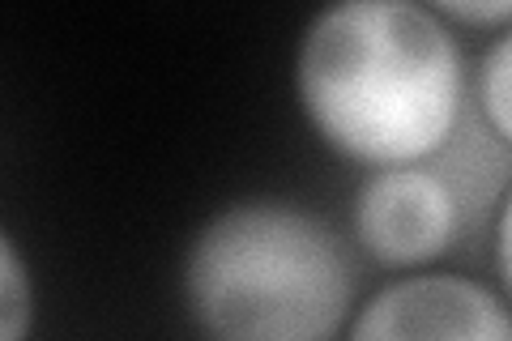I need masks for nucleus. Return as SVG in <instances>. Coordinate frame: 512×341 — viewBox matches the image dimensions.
Returning a JSON list of instances; mask_svg holds the SVG:
<instances>
[{
  "label": "nucleus",
  "mask_w": 512,
  "mask_h": 341,
  "mask_svg": "<svg viewBox=\"0 0 512 341\" xmlns=\"http://www.w3.org/2000/svg\"><path fill=\"white\" fill-rule=\"evenodd\" d=\"M303 116L367 167H419L457 133L466 69L436 9L350 0L308 26L295 60Z\"/></svg>",
  "instance_id": "f257e3e1"
},
{
  "label": "nucleus",
  "mask_w": 512,
  "mask_h": 341,
  "mask_svg": "<svg viewBox=\"0 0 512 341\" xmlns=\"http://www.w3.org/2000/svg\"><path fill=\"white\" fill-rule=\"evenodd\" d=\"M355 286L338 231L286 201L222 209L184 261L188 312L210 341H333Z\"/></svg>",
  "instance_id": "f03ea898"
},
{
  "label": "nucleus",
  "mask_w": 512,
  "mask_h": 341,
  "mask_svg": "<svg viewBox=\"0 0 512 341\" xmlns=\"http://www.w3.org/2000/svg\"><path fill=\"white\" fill-rule=\"evenodd\" d=\"M461 218L453 184L431 167H384L355 201V235L380 265H423L448 252Z\"/></svg>",
  "instance_id": "7ed1b4c3"
},
{
  "label": "nucleus",
  "mask_w": 512,
  "mask_h": 341,
  "mask_svg": "<svg viewBox=\"0 0 512 341\" xmlns=\"http://www.w3.org/2000/svg\"><path fill=\"white\" fill-rule=\"evenodd\" d=\"M346 341H512V312L470 278L423 273L384 286Z\"/></svg>",
  "instance_id": "20e7f679"
},
{
  "label": "nucleus",
  "mask_w": 512,
  "mask_h": 341,
  "mask_svg": "<svg viewBox=\"0 0 512 341\" xmlns=\"http://www.w3.org/2000/svg\"><path fill=\"white\" fill-rule=\"evenodd\" d=\"M478 107H483L487 128L512 145V30L500 35L478 69Z\"/></svg>",
  "instance_id": "39448f33"
},
{
  "label": "nucleus",
  "mask_w": 512,
  "mask_h": 341,
  "mask_svg": "<svg viewBox=\"0 0 512 341\" xmlns=\"http://www.w3.org/2000/svg\"><path fill=\"white\" fill-rule=\"evenodd\" d=\"M0 256H5V265H0V290H5V333H0V341H26L35 295H30L22 256H18V248H13L9 235H0Z\"/></svg>",
  "instance_id": "423d86ee"
},
{
  "label": "nucleus",
  "mask_w": 512,
  "mask_h": 341,
  "mask_svg": "<svg viewBox=\"0 0 512 341\" xmlns=\"http://www.w3.org/2000/svg\"><path fill=\"white\" fill-rule=\"evenodd\" d=\"M440 18H457V22H470V26H495V22H512V0H495V5H457V0H448V5L436 9Z\"/></svg>",
  "instance_id": "0eeeda50"
},
{
  "label": "nucleus",
  "mask_w": 512,
  "mask_h": 341,
  "mask_svg": "<svg viewBox=\"0 0 512 341\" xmlns=\"http://www.w3.org/2000/svg\"><path fill=\"white\" fill-rule=\"evenodd\" d=\"M495 265H500V278L512 295V192L500 209V218H495Z\"/></svg>",
  "instance_id": "6e6552de"
}]
</instances>
